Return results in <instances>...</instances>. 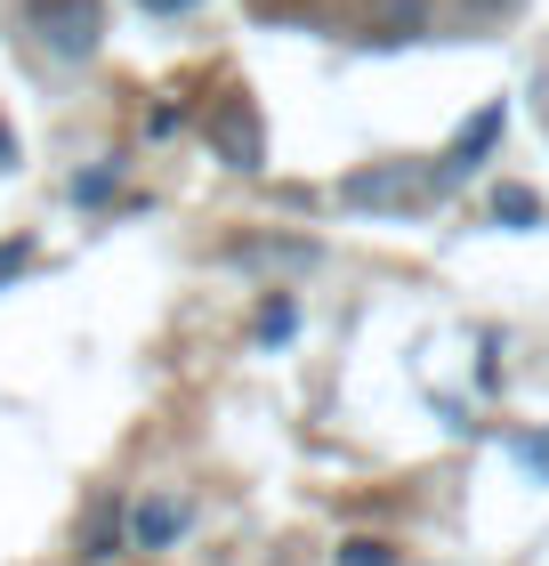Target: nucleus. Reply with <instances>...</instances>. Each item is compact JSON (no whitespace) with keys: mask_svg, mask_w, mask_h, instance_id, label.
<instances>
[{"mask_svg":"<svg viewBox=\"0 0 549 566\" xmlns=\"http://www.w3.org/2000/svg\"><path fill=\"white\" fill-rule=\"evenodd\" d=\"M114 543H122V518H97L89 526V558H114Z\"/></svg>","mask_w":549,"mask_h":566,"instance_id":"obj_9","label":"nucleus"},{"mask_svg":"<svg viewBox=\"0 0 549 566\" xmlns=\"http://www.w3.org/2000/svg\"><path fill=\"white\" fill-rule=\"evenodd\" d=\"M493 219H509V227H534V219H541V195H526V187H502V195H493Z\"/></svg>","mask_w":549,"mask_h":566,"instance_id":"obj_6","label":"nucleus"},{"mask_svg":"<svg viewBox=\"0 0 549 566\" xmlns=\"http://www.w3.org/2000/svg\"><path fill=\"white\" fill-rule=\"evenodd\" d=\"M436 195H444V178L429 163H372V170H356L348 187H339L348 211H421Z\"/></svg>","mask_w":549,"mask_h":566,"instance_id":"obj_2","label":"nucleus"},{"mask_svg":"<svg viewBox=\"0 0 549 566\" xmlns=\"http://www.w3.org/2000/svg\"><path fill=\"white\" fill-rule=\"evenodd\" d=\"M219 154H226L234 170H258V122H251L243 106H226V114H219Z\"/></svg>","mask_w":549,"mask_h":566,"instance_id":"obj_5","label":"nucleus"},{"mask_svg":"<svg viewBox=\"0 0 549 566\" xmlns=\"http://www.w3.org/2000/svg\"><path fill=\"white\" fill-rule=\"evenodd\" d=\"M493 138H502V106H485V114H477V122H468V130L453 138V154H444V170H436V178H444V187H461V178H468V170H477L485 154H493Z\"/></svg>","mask_w":549,"mask_h":566,"instance_id":"obj_3","label":"nucleus"},{"mask_svg":"<svg viewBox=\"0 0 549 566\" xmlns=\"http://www.w3.org/2000/svg\"><path fill=\"white\" fill-rule=\"evenodd\" d=\"M339 566H397V551H388V543H348Z\"/></svg>","mask_w":549,"mask_h":566,"instance_id":"obj_8","label":"nucleus"},{"mask_svg":"<svg viewBox=\"0 0 549 566\" xmlns=\"http://www.w3.org/2000/svg\"><path fill=\"white\" fill-rule=\"evenodd\" d=\"M178 502H162V494H146L138 510H129V534H138V551H162V543H178Z\"/></svg>","mask_w":549,"mask_h":566,"instance_id":"obj_4","label":"nucleus"},{"mask_svg":"<svg viewBox=\"0 0 549 566\" xmlns=\"http://www.w3.org/2000/svg\"><path fill=\"white\" fill-rule=\"evenodd\" d=\"M17 268H24V243H0V283H9Z\"/></svg>","mask_w":549,"mask_h":566,"instance_id":"obj_12","label":"nucleus"},{"mask_svg":"<svg viewBox=\"0 0 549 566\" xmlns=\"http://www.w3.org/2000/svg\"><path fill=\"white\" fill-rule=\"evenodd\" d=\"M517 461H526L534 478H549V429H534V437H517Z\"/></svg>","mask_w":549,"mask_h":566,"instance_id":"obj_7","label":"nucleus"},{"mask_svg":"<svg viewBox=\"0 0 549 566\" xmlns=\"http://www.w3.org/2000/svg\"><path fill=\"white\" fill-rule=\"evenodd\" d=\"M73 195H82V202H106V195H114V170H89V178H82Z\"/></svg>","mask_w":549,"mask_h":566,"instance_id":"obj_11","label":"nucleus"},{"mask_svg":"<svg viewBox=\"0 0 549 566\" xmlns=\"http://www.w3.org/2000/svg\"><path fill=\"white\" fill-rule=\"evenodd\" d=\"M24 33H33L41 57L89 65L97 41H106V9H97V0H24Z\"/></svg>","mask_w":549,"mask_h":566,"instance_id":"obj_1","label":"nucleus"},{"mask_svg":"<svg viewBox=\"0 0 549 566\" xmlns=\"http://www.w3.org/2000/svg\"><path fill=\"white\" fill-rule=\"evenodd\" d=\"M154 17H187V9H202V0H146Z\"/></svg>","mask_w":549,"mask_h":566,"instance_id":"obj_13","label":"nucleus"},{"mask_svg":"<svg viewBox=\"0 0 549 566\" xmlns=\"http://www.w3.org/2000/svg\"><path fill=\"white\" fill-rule=\"evenodd\" d=\"M258 332H267V340H283V332H292V300H275L267 316H258Z\"/></svg>","mask_w":549,"mask_h":566,"instance_id":"obj_10","label":"nucleus"}]
</instances>
